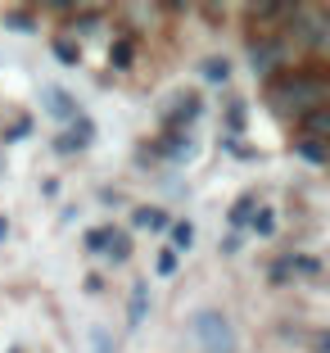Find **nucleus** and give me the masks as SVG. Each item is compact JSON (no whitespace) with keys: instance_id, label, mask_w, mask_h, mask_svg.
<instances>
[{"instance_id":"obj_1","label":"nucleus","mask_w":330,"mask_h":353,"mask_svg":"<svg viewBox=\"0 0 330 353\" xmlns=\"http://www.w3.org/2000/svg\"><path fill=\"white\" fill-rule=\"evenodd\" d=\"M190 331H195V340H199L204 353H240V335H236V326H231L227 312L199 308L195 317H190Z\"/></svg>"},{"instance_id":"obj_2","label":"nucleus","mask_w":330,"mask_h":353,"mask_svg":"<svg viewBox=\"0 0 330 353\" xmlns=\"http://www.w3.org/2000/svg\"><path fill=\"white\" fill-rule=\"evenodd\" d=\"M271 100H276L280 114H289V109H294V114H312V104L321 100V82H312V77H294V82L276 86Z\"/></svg>"},{"instance_id":"obj_3","label":"nucleus","mask_w":330,"mask_h":353,"mask_svg":"<svg viewBox=\"0 0 330 353\" xmlns=\"http://www.w3.org/2000/svg\"><path fill=\"white\" fill-rule=\"evenodd\" d=\"M91 141H95V123L77 114V118H72V127L59 136V141H54V150H59V154H72V150H86Z\"/></svg>"},{"instance_id":"obj_4","label":"nucleus","mask_w":330,"mask_h":353,"mask_svg":"<svg viewBox=\"0 0 330 353\" xmlns=\"http://www.w3.org/2000/svg\"><path fill=\"white\" fill-rule=\"evenodd\" d=\"M41 104H45V114L59 118V123H72V118H77V100H72V95L63 91V86H45Z\"/></svg>"},{"instance_id":"obj_5","label":"nucleus","mask_w":330,"mask_h":353,"mask_svg":"<svg viewBox=\"0 0 330 353\" xmlns=\"http://www.w3.org/2000/svg\"><path fill=\"white\" fill-rule=\"evenodd\" d=\"M199 109H204V104H199V95H176V109L167 114V127H172V132H181L186 123H195V118H199Z\"/></svg>"},{"instance_id":"obj_6","label":"nucleus","mask_w":330,"mask_h":353,"mask_svg":"<svg viewBox=\"0 0 330 353\" xmlns=\"http://www.w3.org/2000/svg\"><path fill=\"white\" fill-rule=\"evenodd\" d=\"M145 312H149V281H136V285H132V299H127V322L141 326Z\"/></svg>"},{"instance_id":"obj_7","label":"nucleus","mask_w":330,"mask_h":353,"mask_svg":"<svg viewBox=\"0 0 330 353\" xmlns=\"http://www.w3.org/2000/svg\"><path fill=\"white\" fill-rule=\"evenodd\" d=\"M280 54H285V50H280L276 41H258L254 50H249V59H254V73H271V68L280 63Z\"/></svg>"},{"instance_id":"obj_8","label":"nucleus","mask_w":330,"mask_h":353,"mask_svg":"<svg viewBox=\"0 0 330 353\" xmlns=\"http://www.w3.org/2000/svg\"><path fill=\"white\" fill-rule=\"evenodd\" d=\"M104 254H109V263H114V268H118V263H127V259H132V236H127V231H114V227H109Z\"/></svg>"},{"instance_id":"obj_9","label":"nucleus","mask_w":330,"mask_h":353,"mask_svg":"<svg viewBox=\"0 0 330 353\" xmlns=\"http://www.w3.org/2000/svg\"><path fill=\"white\" fill-rule=\"evenodd\" d=\"M54 59L68 63V68H77V63H82V41H72V37H54Z\"/></svg>"},{"instance_id":"obj_10","label":"nucleus","mask_w":330,"mask_h":353,"mask_svg":"<svg viewBox=\"0 0 330 353\" xmlns=\"http://www.w3.org/2000/svg\"><path fill=\"white\" fill-rule=\"evenodd\" d=\"M167 154H172L176 163H190V159H195V141H190L186 132H172L167 136Z\"/></svg>"},{"instance_id":"obj_11","label":"nucleus","mask_w":330,"mask_h":353,"mask_svg":"<svg viewBox=\"0 0 330 353\" xmlns=\"http://www.w3.org/2000/svg\"><path fill=\"white\" fill-rule=\"evenodd\" d=\"M132 222H136V227H149V231H167V227H172L163 208H136Z\"/></svg>"},{"instance_id":"obj_12","label":"nucleus","mask_w":330,"mask_h":353,"mask_svg":"<svg viewBox=\"0 0 330 353\" xmlns=\"http://www.w3.org/2000/svg\"><path fill=\"white\" fill-rule=\"evenodd\" d=\"M132 59H136V46L127 41V37L109 46V63H114V68H132Z\"/></svg>"},{"instance_id":"obj_13","label":"nucleus","mask_w":330,"mask_h":353,"mask_svg":"<svg viewBox=\"0 0 330 353\" xmlns=\"http://www.w3.org/2000/svg\"><path fill=\"white\" fill-rule=\"evenodd\" d=\"M172 250H190L195 245V222H172Z\"/></svg>"},{"instance_id":"obj_14","label":"nucleus","mask_w":330,"mask_h":353,"mask_svg":"<svg viewBox=\"0 0 330 353\" xmlns=\"http://www.w3.org/2000/svg\"><path fill=\"white\" fill-rule=\"evenodd\" d=\"M294 150H299V154L308 159V163H326V150H321V141H317V136H303V141H299Z\"/></svg>"},{"instance_id":"obj_15","label":"nucleus","mask_w":330,"mask_h":353,"mask_svg":"<svg viewBox=\"0 0 330 353\" xmlns=\"http://www.w3.org/2000/svg\"><path fill=\"white\" fill-rule=\"evenodd\" d=\"M5 28H14V32H32V28H37V19H32L28 10H10V14H5Z\"/></svg>"},{"instance_id":"obj_16","label":"nucleus","mask_w":330,"mask_h":353,"mask_svg":"<svg viewBox=\"0 0 330 353\" xmlns=\"http://www.w3.org/2000/svg\"><path fill=\"white\" fill-rule=\"evenodd\" d=\"M204 77H208V82H227V77H231V63L227 59H204Z\"/></svg>"},{"instance_id":"obj_17","label":"nucleus","mask_w":330,"mask_h":353,"mask_svg":"<svg viewBox=\"0 0 330 353\" xmlns=\"http://www.w3.org/2000/svg\"><path fill=\"white\" fill-rule=\"evenodd\" d=\"M249 222H254V231H258V236H271V231H276V213H271V208H258Z\"/></svg>"},{"instance_id":"obj_18","label":"nucleus","mask_w":330,"mask_h":353,"mask_svg":"<svg viewBox=\"0 0 330 353\" xmlns=\"http://www.w3.org/2000/svg\"><path fill=\"white\" fill-rule=\"evenodd\" d=\"M28 136H32V118H14L5 127V141H28Z\"/></svg>"},{"instance_id":"obj_19","label":"nucleus","mask_w":330,"mask_h":353,"mask_svg":"<svg viewBox=\"0 0 330 353\" xmlns=\"http://www.w3.org/2000/svg\"><path fill=\"white\" fill-rule=\"evenodd\" d=\"M104 240H109V227L86 231V250H91V254H104Z\"/></svg>"},{"instance_id":"obj_20","label":"nucleus","mask_w":330,"mask_h":353,"mask_svg":"<svg viewBox=\"0 0 330 353\" xmlns=\"http://www.w3.org/2000/svg\"><path fill=\"white\" fill-rule=\"evenodd\" d=\"M91 344H95V353H114V340H109L104 326H95V331H91Z\"/></svg>"},{"instance_id":"obj_21","label":"nucleus","mask_w":330,"mask_h":353,"mask_svg":"<svg viewBox=\"0 0 330 353\" xmlns=\"http://www.w3.org/2000/svg\"><path fill=\"white\" fill-rule=\"evenodd\" d=\"M249 208H254V199H236V208H231V222H236V227H240V222H249Z\"/></svg>"},{"instance_id":"obj_22","label":"nucleus","mask_w":330,"mask_h":353,"mask_svg":"<svg viewBox=\"0 0 330 353\" xmlns=\"http://www.w3.org/2000/svg\"><path fill=\"white\" fill-rule=\"evenodd\" d=\"M172 272H176V254L163 250V254H158V276H172Z\"/></svg>"},{"instance_id":"obj_23","label":"nucleus","mask_w":330,"mask_h":353,"mask_svg":"<svg viewBox=\"0 0 330 353\" xmlns=\"http://www.w3.org/2000/svg\"><path fill=\"white\" fill-rule=\"evenodd\" d=\"M10 240V218H0V245Z\"/></svg>"},{"instance_id":"obj_24","label":"nucleus","mask_w":330,"mask_h":353,"mask_svg":"<svg viewBox=\"0 0 330 353\" xmlns=\"http://www.w3.org/2000/svg\"><path fill=\"white\" fill-rule=\"evenodd\" d=\"M0 172H5V159H0Z\"/></svg>"}]
</instances>
